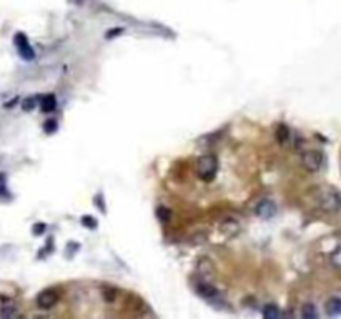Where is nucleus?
<instances>
[{"label": "nucleus", "instance_id": "1", "mask_svg": "<svg viewBox=\"0 0 341 319\" xmlns=\"http://www.w3.org/2000/svg\"><path fill=\"white\" fill-rule=\"evenodd\" d=\"M315 199L321 209L328 213L341 211V193L331 187H320L315 190Z\"/></svg>", "mask_w": 341, "mask_h": 319}, {"label": "nucleus", "instance_id": "2", "mask_svg": "<svg viewBox=\"0 0 341 319\" xmlns=\"http://www.w3.org/2000/svg\"><path fill=\"white\" fill-rule=\"evenodd\" d=\"M216 171H218V160H216L213 155H205L198 160L197 173L203 182H211V180L216 176Z\"/></svg>", "mask_w": 341, "mask_h": 319}, {"label": "nucleus", "instance_id": "3", "mask_svg": "<svg viewBox=\"0 0 341 319\" xmlns=\"http://www.w3.org/2000/svg\"><path fill=\"white\" fill-rule=\"evenodd\" d=\"M301 165L310 173H316L323 166V155L316 150H308L301 155Z\"/></svg>", "mask_w": 341, "mask_h": 319}, {"label": "nucleus", "instance_id": "4", "mask_svg": "<svg viewBox=\"0 0 341 319\" xmlns=\"http://www.w3.org/2000/svg\"><path fill=\"white\" fill-rule=\"evenodd\" d=\"M15 47L18 49V54H20L22 59L25 60H32L34 59V49L30 47V44H28L27 37L23 35V33H17L15 35Z\"/></svg>", "mask_w": 341, "mask_h": 319}, {"label": "nucleus", "instance_id": "5", "mask_svg": "<svg viewBox=\"0 0 341 319\" xmlns=\"http://www.w3.org/2000/svg\"><path fill=\"white\" fill-rule=\"evenodd\" d=\"M57 301H59V294L54 289H45L37 296V304L42 309H50L52 306H55Z\"/></svg>", "mask_w": 341, "mask_h": 319}, {"label": "nucleus", "instance_id": "6", "mask_svg": "<svg viewBox=\"0 0 341 319\" xmlns=\"http://www.w3.org/2000/svg\"><path fill=\"white\" fill-rule=\"evenodd\" d=\"M255 213L263 218V220H270V218H273L274 215H276V206H274L273 201H270V199H262L257 208H255Z\"/></svg>", "mask_w": 341, "mask_h": 319}, {"label": "nucleus", "instance_id": "7", "mask_svg": "<svg viewBox=\"0 0 341 319\" xmlns=\"http://www.w3.org/2000/svg\"><path fill=\"white\" fill-rule=\"evenodd\" d=\"M197 269H198V273H200V276L205 281H210L213 276L216 274V271H215V264L211 263L210 259H206V258H202L200 261H198V264H197Z\"/></svg>", "mask_w": 341, "mask_h": 319}, {"label": "nucleus", "instance_id": "8", "mask_svg": "<svg viewBox=\"0 0 341 319\" xmlns=\"http://www.w3.org/2000/svg\"><path fill=\"white\" fill-rule=\"evenodd\" d=\"M197 289H198V293H200L202 296H205V298H216V296H218V291L211 286L210 281H202V283H198Z\"/></svg>", "mask_w": 341, "mask_h": 319}, {"label": "nucleus", "instance_id": "9", "mask_svg": "<svg viewBox=\"0 0 341 319\" xmlns=\"http://www.w3.org/2000/svg\"><path fill=\"white\" fill-rule=\"evenodd\" d=\"M326 314L328 316H340L341 314V299L340 298H331L328 303H326Z\"/></svg>", "mask_w": 341, "mask_h": 319}, {"label": "nucleus", "instance_id": "10", "mask_svg": "<svg viewBox=\"0 0 341 319\" xmlns=\"http://www.w3.org/2000/svg\"><path fill=\"white\" fill-rule=\"evenodd\" d=\"M221 231L226 233L228 236H233L240 231V223L235 220H225L221 223Z\"/></svg>", "mask_w": 341, "mask_h": 319}, {"label": "nucleus", "instance_id": "11", "mask_svg": "<svg viewBox=\"0 0 341 319\" xmlns=\"http://www.w3.org/2000/svg\"><path fill=\"white\" fill-rule=\"evenodd\" d=\"M55 105H57V102H55L54 95H45V97L40 98V107L44 112H52L55 108Z\"/></svg>", "mask_w": 341, "mask_h": 319}, {"label": "nucleus", "instance_id": "12", "mask_svg": "<svg viewBox=\"0 0 341 319\" xmlns=\"http://www.w3.org/2000/svg\"><path fill=\"white\" fill-rule=\"evenodd\" d=\"M290 136H291V131L288 130V128L285 125H280L278 127V130H276V140H278V143H281V145H285L288 140H290Z\"/></svg>", "mask_w": 341, "mask_h": 319}, {"label": "nucleus", "instance_id": "13", "mask_svg": "<svg viewBox=\"0 0 341 319\" xmlns=\"http://www.w3.org/2000/svg\"><path fill=\"white\" fill-rule=\"evenodd\" d=\"M0 316L2 318H15L18 316V311L15 309V306H12V304H5V306H2V309H0Z\"/></svg>", "mask_w": 341, "mask_h": 319}, {"label": "nucleus", "instance_id": "14", "mask_svg": "<svg viewBox=\"0 0 341 319\" xmlns=\"http://www.w3.org/2000/svg\"><path fill=\"white\" fill-rule=\"evenodd\" d=\"M301 316L306 318V319H313L318 316V311H316V308L313 306V304H305L301 309Z\"/></svg>", "mask_w": 341, "mask_h": 319}, {"label": "nucleus", "instance_id": "15", "mask_svg": "<svg viewBox=\"0 0 341 319\" xmlns=\"http://www.w3.org/2000/svg\"><path fill=\"white\" fill-rule=\"evenodd\" d=\"M263 316L265 318H278V316H281V313L274 304H268V306L263 309Z\"/></svg>", "mask_w": 341, "mask_h": 319}, {"label": "nucleus", "instance_id": "16", "mask_svg": "<svg viewBox=\"0 0 341 319\" xmlns=\"http://www.w3.org/2000/svg\"><path fill=\"white\" fill-rule=\"evenodd\" d=\"M37 107V98L35 97H28V98H25L22 102V108L25 112H30V110H34V108Z\"/></svg>", "mask_w": 341, "mask_h": 319}, {"label": "nucleus", "instance_id": "17", "mask_svg": "<svg viewBox=\"0 0 341 319\" xmlns=\"http://www.w3.org/2000/svg\"><path fill=\"white\" fill-rule=\"evenodd\" d=\"M7 188H5V176L0 175V198H7Z\"/></svg>", "mask_w": 341, "mask_h": 319}, {"label": "nucleus", "instance_id": "18", "mask_svg": "<svg viewBox=\"0 0 341 319\" xmlns=\"http://www.w3.org/2000/svg\"><path fill=\"white\" fill-rule=\"evenodd\" d=\"M82 223L85 225V228H95L97 226V221L93 220V218H90V216H83Z\"/></svg>", "mask_w": 341, "mask_h": 319}, {"label": "nucleus", "instance_id": "19", "mask_svg": "<svg viewBox=\"0 0 341 319\" xmlns=\"http://www.w3.org/2000/svg\"><path fill=\"white\" fill-rule=\"evenodd\" d=\"M44 128H45V131L47 133H52V131H55V128H57V123H55V120H49V122H47L45 123V125H44Z\"/></svg>", "mask_w": 341, "mask_h": 319}, {"label": "nucleus", "instance_id": "20", "mask_svg": "<svg viewBox=\"0 0 341 319\" xmlns=\"http://www.w3.org/2000/svg\"><path fill=\"white\" fill-rule=\"evenodd\" d=\"M333 263L336 266H341V248H340V250H336L333 253Z\"/></svg>", "mask_w": 341, "mask_h": 319}, {"label": "nucleus", "instance_id": "21", "mask_svg": "<svg viewBox=\"0 0 341 319\" xmlns=\"http://www.w3.org/2000/svg\"><path fill=\"white\" fill-rule=\"evenodd\" d=\"M44 230H45V226L42 225V223H39V225H35V228H34V233H35V235H40V233L44 231Z\"/></svg>", "mask_w": 341, "mask_h": 319}, {"label": "nucleus", "instance_id": "22", "mask_svg": "<svg viewBox=\"0 0 341 319\" xmlns=\"http://www.w3.org/2000/svg\"><path fill=\"white\" fill-rule=\"evenodd\" d=\"M120 32H122L120 28H118V30H110V32L107 33V39H110V37H113V35H118Z\"/></svg>", "mask_w": 341, "mask_h": 319}]
</instances>
